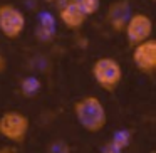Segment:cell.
Listing matches in <instances>:
<instances>
[{
  "instance_id": "6da1fadb",
  "label": "cell",
  "mask_w": 156,
  "mask_h": 153,
  "mask_svg": "<svg viewBox=\"0 0 156 153\" xmlns=\"http://www.w3.org/2000/svg\"><path fill=\"white\" fill-rule=\"evenodd\" d=\"M74 115L79 125L89 133H99L108 125V113L96 96H84L74 103Z\"/></svg>"
},
{
  "instance_id": "7a4b0ae2",
  "label": "cell",
  "mask_w": 156,
  "mask_h": 153,
  "mask_svg": "<svg viewBox=\"0 0 156 153\" xmlns=\"http://www.w3.org/2000/svg\"><path fill=\"white\" fill-rule=\"evenodd\" d=\"M91 72H92V78H94L96 84L108 93L116 91L122 81V67L112 57L96 59L94 64H92Z\"/></svg>"
},
{
  "instance_id": "3957f363",
  "label": "cell",
  "mask_w": 156,
  "mask_h": 153,
  "mask_svg": "<svg viewBox=\"0 0 156 153\" xmlns=\"http://www.w3.org/2000/svg\"><path fill=\"white\" fill-rule=\"evenodd\" d=\"M29 128H30V121L20 111H5L0 116V136L10 143L25 141Z\"/></svg>"
},
{
  "instance_id": "277c9868",
  "label": "cell",
  "mask_w": 156,
  "mask_h": 153,
  "mask_svg": "<svg viewBox=\"0 0 156 153\" xmlns=\"http://www.w3.org/2000/svg\"><path fill=\"white\" fill-rule=\"evenodd\" d=\"M27 27L24 12L12 4L0 5V34L7 39H17Z\"/></svg>"
},
{
  "instance_id": "5b68a950",
  "label": "cell",
  "mask_w": 156,
  "mask_h": 153,
  "mask_svg": "<svg viewBox=\"0 0 156 153\" xmlns=\"http://www.w3.org/2000/svg\"><path fill=\"white\" fill-rule=\"evenodd\" d=\"M122 34L126 35L128 44L136 46V44H139V42H143V41L151 37L153 20L146 14L134 12V14H131V17L128 19V22H126Z\"/></svg>"
},
{
  "instance_id": "8992f818",
  "label": "cell",
  "mask_w": 156,
  "mask_h": 153,
  "mask_svg": "<svg viewBox=\"0 0 156 153\" xmlns=\"http://www.w3.org/2000/svg\"><path fill=\"white\" fill-rule=\"evenodd\" d=\"M133 62L136 69L144 74H153L156 69V41L146 39L139 44L133 46Z\"/></svg>"
},
{
  "instance_id": "52a82bcc",
  "label": "cell",
  "mask_w": 156,
  "mask_h": 153,
  "mask_svg": "<svg viewBox=\"0 0 156 153\" xmlns=\"http://www.w3.org/2000/svg\"><path fill=\"white\" fill-rule=\"evenodd\" d=\"M87 15L81 10L76 0H64L59 9V20L62 22L66 29L69 31H77L84 25Z\"/></svg>"
},
{
  "instance_id": "ba28073f",
  "label": "cell",
  "mask_w": 156,
  "mask_h": 153,
  "mask_svg": "<svg viewBox=\"0 0 156 153\" xmlns=\"http://www.w3.org/2000/svg\"><path fill=\"white\" fill-rule=\"evenodd\" d=\"M131 14H133L131 5H129L128 0H116L109 5L106 19H108V24L111 25V29L114 32H122Z\"/></svg>"
},
{
  "instance_id": "9c48e42d",
  "label": "cell",
  "mask_w": 156,
  "mask_h": 153,
  "mask_svg": "<svg viewBox=\"0 0 156 153\" xmlns=\"http://www.w3.org/2000/svg\"><path fill=\"white\" fill-rule=\"evenodd\" d=\"M54 35H55V19L49 12H44L39 17V24H37V29H35V37L41 42H51L54 39Z\"/></svg>"
},
{
  "instance_id": "30bf717a",
  "label": "cell",
  "mask_w": 156,
  "mask_h": 153,
  "mask_svg": "<svg viewBox=\"0 0 156 153\" xmlns=\"http://www.w3.org/2000/svg\"><path fill=\"white\" fill-rule=\"evenodd\" d=\"M20 89L25 96H29V98H30V96H35L41 91V81H39L37 78H34V76H27V78L22 79Z\"/></svg>"
},
{
  "instance_id": "8fae6325",
  "label": "cell",
  "mask_w": 156,
  "mask_h": 153,
  "mask_svg": "<svg viewBox=\"0 0 156 153\" xmlns=\"http://www.w3.org/2000/svg\"><path fill=\"white\" fill-rule=\"evenodd\" d=\"M109 141L114 146H118L119 150L128 148L129 143H131V131H129V129H119V131H116L114 135H112V138L109 140Z\"/></svg>"
},
{
  "instance_id": "7c38bea8",
  "label": "cell",
  "mask_w": 156,
  "mask_h": 153,
  "mask_svg": "<svg viewBox=\"0 0 156 153\" xmlns=\"http://www.w3.org/2000/svg\"><path fill=\"white\" fill-rule=\"evenodd\" d=\"M77 2V5L81 7V10L84 12L86 15H94L96 12L99 10V7H101V0H76Z\"/></svg>"
},
{
  "instance_id": "4fadbf2b",
  "label": "cell",
  "mask_w": 156,
  "mask_h": 153,
  "mask_svg": "<svg viewBox=\"0 0 156 153\" xmlns=\"http://www.w3.org/2000/svg\"><path fill=\"white\" fill-rule=\"evenodd\" d=\"M47 153H71V148L66 141L57 140V141H52L47 148Z\"/></svg>"
},
{
  "instance_id": "5bb4252c",
  "label": "cell",
  "mask_w": 156,
  "mask_h": 153,
  "mask_svg": "<svg viewBox=\"0 0 156 153\" xmlns=\"http://www.w3.org/2000/svg\"><path fill=\"white\" fill-rule=\"evenodd\" d=\"M101 153H122V150H119L118 146H114L111 141H108L104 146H102V151Z\"/></svg>"
},
{
  "instance_id": "9a60e30c",
  "label": "cell",
  "mask_w": 156,
  "mask_h": 153,
  "mask_svg": "<svg viewBox=\"0 0 156 153\" xmlns=\"http://www.w3.org/2000/svg\"><path fill=\"white\" fill-rule=\"evenodd\" d=\"M0 153H19V150L14 145H5L0 148Z\"/></svg>"
},
{
  "instance_id": "2e32d148",
  "label": "cell",
  "mask_w": 156,
  "mask_h": 153,
  "mask_svg": "<svg viewBox=\"0 0 156 153\" xmlns=\"http://www.w3.org/2000/svg\"><path fill=\"white\" fill-rule=\"evenodd\" d=\"M4 69H5V59L0 56V72H4Z\"/></svg>"
},
{
  "instance_id": "e0dca14e",
  "label": "cell",
  "mask_w": 156,
  "mask_h": 153,
  "mask_svg": "<svg viewBox=\"0 0 156 153\" xmlns=\"http://www.w3.org/2000/svg\"><path fill=\"white\" fill-rule=\"evenodd\" d=\"M54 2H64V0H54Z\"/></svg>"
},
{
  "instance_id": "ac0fdd59",
  "label": "cell",
  "mask_w": 156,
  "mask_h": 153,
  "mask_svg": "<svg viewBox=\"0 0 156 153\" xmlns=\"http://www.w3.org/2000/svg\"><path fill=\"white\" fill-rule=\"evenodd\" d=\"M151 2H154V0H151Z\"/></svg>"
},
{
  "instance_id": "d6986e66",
  "label": "cell",
  "mask_w": 156,
  "mask_h": 153,
  "mask_svg": "<svg viewBox=\"0 0 156 153\" xmlns=\"http://www.w3.org/2000/svg\"><path fill=\"white\" fill-rule=\"evenodd\" d=\"M151 153H154V151H151Z\"/></svg>"
}]
</instances>
